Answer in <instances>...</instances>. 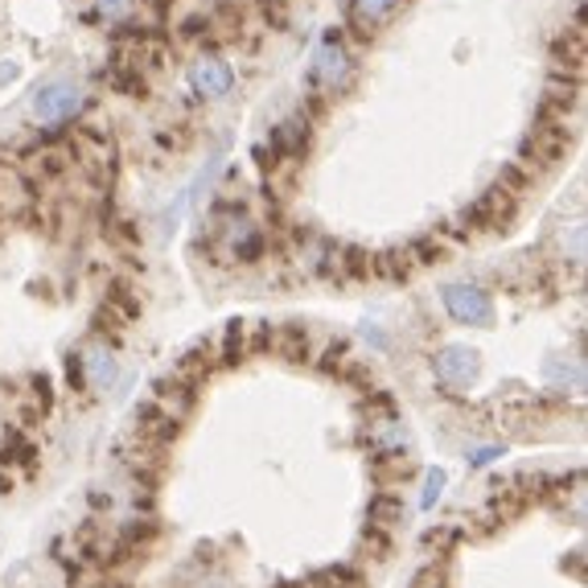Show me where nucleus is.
Masks as SVG:
<instances>
[{
    "label": "nucleus",
    "instance_id": "obj_1",
    "mask_svg": "<svg viewBox=\"0 0 588 588\" xmlns=\"http://www.w3.org/2000/svg\"><path fill=\"white\" fill-rule=\"evenodd\" d=\"M350 75H355V63H350V54L341 46L338 30H329L309 63V87L313 91H341L350 83Z\"/></svg>",
    "mask_w": 588,
    "mask_h": 588
},
{
    "label": "nucleus",
    "instance_id": "obj_2",
    "mask_svg": "<svg viewBox=\"0 0 588 588\" xmlns=\"http://www.w3.org/2000/svg\"><path fill=\"white\" fill-rule=\"evenodd\" d=\"M445 309H449L453 322H461V326H486L490 317H494V305H490V293H481L478 284H449L445 293Z\"/></svg>",
    "mask_w": 588,
    "mask_h": 588
},
{
    "label": "nucleus",
    "instance_id": "obj_3",
    "mask_svg": "<svg viewBox=\"0 0 588 588\" xmlns=\"http://www.w3.org/2000/svg\"><path fill=\"white\" fill-rule=\"evenodd\" d=\"M78 108H83V95H78L75 83H50V87H42L37 99H33L37 120H46V124H66Z\"/></svg>",
    "mask_w": 588,
    "mask_h": 588
},
{
    "label": "nucleus",
    "instance_id": "obj_4",
    "mask_svg": "<svg viewBox=\"0 0 588 588\" xmlns=\"http://www.w3.org/2000/svg\"><path fill=\"white\" fill-rule=\"evenodd\" d=\"M189 83H194V91L206 95V99H218V95H227L235 87V70L231 63H222L218 54H202L194 70H189Z\"/></svg>",
    "mask_w": 588,
    "mask_h": 588
},
{
    "label": "nucleus",
    "instance_id": "obj_5",
    "mask_svg": "<svg viewBox=\"0 0 588 588\" xmlns=\"http://www.w3.org/2000/svg\"><path fill=\"white\" fill-rule=\"evenodd\" d=\"M305 144H309V120L305 116H293V120L272 128V161L276 156H301Z\"/></svg>",
    "mask_w": 588,
    "mask_h": 588
},
{
    "label": "nucleus",
    "instance_id": "obj_6",
    "mask_svg": "<svg viewBox=\"0 0 588 588\" xmlns=\"http://www.w3.org/2000/svg\"><path fill=\"white\" fill-rule=\"evenodd\" d=\"M403 0H346V13H350V25H358V33L367 37L374 25H383Z\"/></svg>",
    "mask_w": 588,
    "mask_h": 588
},
{
    "label": "nucleus",
    "instance_id": "obj_7",
    "mask_svg": "<svg viewBox=\"0 0 588 588\" xmlns=\"http://www.w3.org/2000/svg\"><path fill=\"white\" fill-rule=\"evenodd\" d=\"M412 272H416V260H412L407 248H388V251H379V255H371V276H379V280L403 284Z\"/></svg>",
    "mask_w": 588,
    "mask_h": 588
},
{
    "label": "nucleus",
    "instance_id": "obj_8",
    "mask_svg": "<svg viewBox=\"0 0 588 588\" xmlns=\"http://www.w3.org/2000/svg\"><path fill=\"white\" fill-rule=\"evenodd\" d=\"M436 374L445 379V383H461L473 374V355H465V350H445V355H436Z\"/></svg>",
    "mask_w": 588,
    "mask_h": 588
},
{
    "label": "nucleus",
    "instance_id": "obj_9",
    "mask_svg": "<svg viewBox=\"0 0 588 588\" xmlns=\"http://www.w3.org/2000/svg\"><path fill=\"white\" fill-rule=\"evenodd\" d=\"M260 9V21L268 30H284L288 25V0H255Z\"/></svg>",
    "mask_w": 588,
    "mask_h": 588
},
{
    "label": "nucleus",
    "instance_id": "obj_10",
    "mask_svg": "<svg viewBox=\"0 0 588 588\" xmlns=\"http://www.w3.org/2000/svg\"><path fill=\"white\" fill-rule=\"evenodd\" d=\"M108 83H111V87H116L120 95H144V91H149L144 75H137V70H111Z\"/></svg>",
    "mask_w": 588,
    "mask_h": 588
},
{
    "label": "nucleus",
    "instance_id": "obj_11",
    "mask_svg": "<svg viewBox=\"0 0 588 588\" xmlns=\"http://www.w3.org/2000/svg\"><path fill=\"white\" fill-rule=\"evenodd\" d=\"M128 9H132V0H99V13L111 17V21H120Z\"/></svg>",
    "mask_w": 588,
    "mask_h": 588
},
{
    "label": "nucleus",
    "instance_id": "obj_12",
    "mask_svg": "<svg viewBox=\"0 0 588 588\" xmlns=\"http://www.w3.org/2000/svg\"><path fill=\"white\" fill-rule=\"evenodd\" d=\"M165 4H170V0H149V9H153V13H156V17L165 13Z\"/></svg>",
    "mask_w": 588,
    "mask_h": 588
},
{
    "label": "nucleus",
    "instance_id": "obj_13",
    "mask_svg": "<svg viewBox=\"0 0 588 588\" xmlns=\"http://www.w3.org/2000/svg\"><path fill=\"white\" fill-rule=\"evenodd\" d=\"M17 75V66L9 63V66H0V83H4V78H13Z\"/></svg>",
    "mask_w": 588,
    "mask_h": 588
}]
</instances>
